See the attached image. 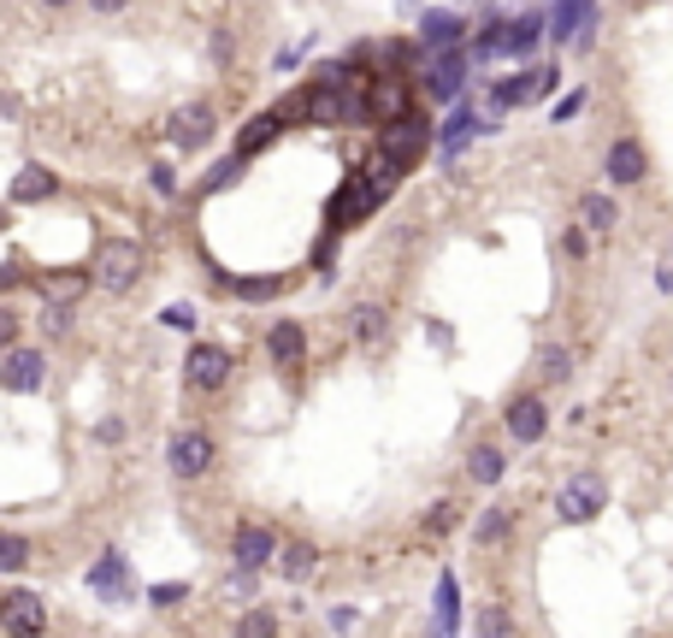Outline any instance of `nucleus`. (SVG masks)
<instances>
[{
	"mask_svg": "<svg viewBox=\"0 0 673 638\" xmlns=\"http://www.w3.org/2000/svg\"><path fill=\"white\" fill-rule=\"evenodd\" d=\"M137 279H142V243H130V237L95 243V260H90V284L95 290L125 296V290H137Z\"/></svg>",
	"mask_w": 673,
	"mask_h": 638,
	"instance_id": "1",
	"label": "nucleus"
},
{
	"mask_svg": "<svg viewBox=\"0 0 673 638\" xmlns=\"http://www.w3.org/2000/svg\"><path fill=\"white\" fill-rule=\"evenodd\" d=\"M603 503H609L603 473H574L562 491H555V515H562L567 527H585V520H597V515H603Z\"/></svg>",
	"mask_w": 673,
	"mask_h": 638,
	"instance_id": "2",
	"label": "nucleus"
},
{
	"mask_svg": "<svg viewBox=\"0 0 673 638\" xmlns=\"http://www.w3.org/2000/svg\"><path fill=\"white\" fill-rule=\"evenodd\" d=\"M0 385H7L12 397H36V390H48V355L24 350V343H7V355H0Z\"/></svg>",
	"mask_w": 673,
	"mask_h": 638,
	"instance_id": "3",
	"label": "nucleus"
},
{
	"mask_svg": "<svg viewBox=\"0 0 673 638\" xmlns=\"http://www.w3.org/2000/svg\"><path fill=\"white\" fill-rule=\"evenodd\" d=\"M426 142H432V125L420 119V113H402L397 125L378 130V154H385L390 166H414V160L426 154Z\"/></svg>",
	"mask_w": 673,
	"mask_h": 638,
	"instance_id": "4",
	"label": "nucleus"
},
{
	"mask_svg": "<svg viewBox=\"0 0 673 638\" xmlns=\"http://www.w3.org/2000/svg\"><path fill=\"white\" fill-rule=\"evenodd\" d=\"M213 456H219V444H213L201 426L178 432V438H172V449H166V461H172V473H178V478H208V473H213Z\"/></svg>",
	"mask_w": 673,
	"mask_h": 638,
	"instance_id": "5",
	"label": "nucleus"
},
{
	"mask_svg": "<svg viewBox=\"0 0 673 638\" xmlns=\"http://www.w3.org/2000/svg\"><path fill=\"white\" fill-rule=\"evenodd\" d=\"M0 627H7V638H42L48 633V603L36 591H7L0 598Z\"/></svg>",
	"mask_w": 673,
	"mask_h": 638,
	"instance_id": "6",
	"label": "nucleus"
},
{
	"mask_svg": "<svg viewBox=\"0 0 673 638\" xmlns=\"http://www.w3.org/2000/svg\"><path fill=\"white\" fill-rule=\"evenodd\" d=\"M231 350H219V343H196L189 350V361H184V379L196 385V390H225V379H231Z\"/></svg>",
	"mask_w": 673,
	"mask_h": 638,
	"instance_id": "7",
	"label": "nucleus"
},
{
	"mask_svg": "<svg viewBox=\"0 0 673 638\" xmlns=\"http://www.w3.org/2000/svg\"><path fill=\"white\" fill-rule=\"evenodd\" d=\"M213 107L208 101H189V107L172 113V149H184V154H196V149H208L213 142Z\"/></svg>",
	"mask_w": 673,
	"mask_h": 638,
	"instance_id": "8",
	"label": "nucleus"
},
{
	"mask_svg": "<svg viewBox=\"0 0 673 638\" xmlns=\"http://www.w3.org/2000/svg\"><path fill=\"white\" fill-rule=\"evenodd\" d=\"M272 556H284V550H278V532H272V527H237V532H231V562H237V568L260 574Z\"/></svg>",
	"mask_w": 673,
	"mask_h": 638,
	"instance_id": "9",
	"label": "nucleus"
},
{
	"mask_svg": "<svg viewBox=\"0 0 673 638\" xmlns=\"http://www.w3.org/2000/svg\"><path fill=\"white\" fill-rule=\"evenodd\" d=\"M503 426H508V438L515 444H538L550 432V409H544V397H515L503 409Z\"/></svg>",
	"mask_w": 673,
	"mask_h": 638,
	"instance_id": "10",
	"label": "nucleus"
},
{
	"mask_svg": "<svg viewBox=\"0 0 673 638\" xmlns=\"http://www.w3.org/2000/svg\"><path fill=\"white\" fill-rule=\"evenodd\" d=\"M603 172L626 190V184H644V172H650V154H644L638 137H614L609 154H603Z\"/></svg>",
	"mask_w": 673,
	"mask_h": 638,
	"instance_id": "11",
	"label": "nucleus"
},
{
	"mask_svg": "<svg viewBox=\"0 0 673 638\" xmlns=\"http://www.w3.org/2000/svg\"><path fill=\"white\" fill-rule=\"evenodd\" d=\"M461 83H467V54H461V48L432 54V71H426L432 101H456V95H461Z\"/></svg>",
	"mask_w": 673,
	"mask_h": 638,
	"instance_id": "12",
	"label": "nucleus"
},
{
	"mask_svg": "<svg viewBox=\"0 0 673 638\" xmlns=\"http://www.w3.org/2000/svg\"><path fill=\"white\" fill-rule=\"evenodd\" d=\"M267 355H272V367H302L307 361V331L296 326V319H278V326L267 331Z\"/></svg>",
	"mask_w": 673,
	"mask_h": 638,
	"instance_id": "13",
	"label": "nucleus"
},
{
	"mask_svg": "<svg viewBox=\"0 0 673 638\" xmlns=\"http://www.w3.org/2000/svg\"><path fill=\"white\" fill-rule=\"evenodd\" d=\"M90 591H95V598H113V603L130 598V568H125L119 550H107V556H101L95 568H90Z\"/></svg>",
	"mask_w": 673,
	"mask_h": 638,
	"instance_id": "14",
	"label": "nucleus"
},
{
	"mask_svg": "<svg viewBox=\"0 0 673 638\" xmlns=\"http://www.w3.org/2000/svg\"><path fill=\"white\" fill-rule=\"evenodd\" d=\"M60 190V178H54L48 166H24L19 178H12V208H31V201H48Z\"/></svg>",
	"mask_w": 673,
	"mask_h": 638,
	"instance_id": "15",
	"label": "nucleus"
},
{
	"mask_svg": "<svg viewBox=\"0 0 673 638\" xmlns=\"http://www.w3.org/2000/svg\"><path fill=\"white\" fill-rule=\"evenodd\" d=\"M402 107H408V95H402V83H397V78L367 83V113H373V119L397 125V119H402Z\"/></svg>",
	"mask_w": 673,
	"mask_h": 638,
	"instance_id": "16",
	"label": "nucleus"
},
{
	"mask_svg": "<svg viewBox=\"0 0 673 638\" xmlns=\"http://www.w3.org/2000/svg\"><path fill=\"white\" fill-rule=\"evenodd\" d=\"M538 36H544V19H538V12H526V19L503 24V54H515V60H526V54L538 48Z\"/></svg>",
	"mask_w": 673,
	"mask_h": 638,
	"instance_id": "17",
	"label": "nucleus"
},
{
	"mask_svg": "<svg viewBox=\"0 0 673 638\" xmlns=\"http://www.w3.org/2000/svg\"><path fill=\"white\" fill-rule=\"evenodd\" d=\"M508 532H515V509H508V503H491V509L473 520V544H485V550L503 544Z\"/></svg>",
	"mask_w": 673,
	"mask_h": 638,
	"instance_id": "18",
	"label": "nucleus"
},
{
	"mask_svg": "<svg viewBox=\"0 0 673 638\" xmlns=\"http://www.w3.org/2000/svg\"><path fill=\"white\" fill-rule=\"evenodd\" d=\"M456 36H461V19H456V12H426V19H420V42H426L432 54L456 48Z\"/></svg>",
	"mask_w": 673,
	"mask_h": 638,
	"instance_id": "19",
	"label": "nucleus"
},
{
	"mask_svg": "<svg viewBox=\"0 0 673 638\" xmlns=\"http://www.w3.org/2000/svg\"><path fill=\"white\" fill-rule=\"evenodd\" d=\"M579 225H585V231H614V225H621V208H614V196H603V190L579 196Z\"/></svg>",
	"mask_w": 673,
	"mask_h": 638,
	"instance_id": "20",
	"label": "nucleus"
},
{
	"mask_svg": "<svg viewBox=\"0 0 673 638\" xmlns=\"http://www.w3.org/2000/svg\"><path fill=\"white\" fill-rule=\"evenodd\" d=\"M349 319H355V343H367V350H373V343H385V331H390V308H378V302H361V308L349 314Z\"/></svg>",
	"mask_w": 673,
	"mask_h": 638,
	"instance_id": "21",
	"label": "nucleus"
},
{
	"mask_svg": "<svg viewBox=\"0 0 673 638\" xmlns=\"http://www.w3.org/2000/svg\"><path fill=\"white\" fill-rule=\"evenodd\" d=\"M503 449L496 444H473V456H467V478H473V485H496V478H503Z\"/></svg>",
	"mask_w": 673,
	"mask_h": 638,
	"instance_id": "22",
	"label": "nucleus"
},
{
	"mask_svg": "<svg viewBox=\"0 0 673 638\" xmlns=\"http://www.w3.org/2000/svg\"><path fill=\"white\" fill-rule=\"evenodd\" d=\"M461 627V591H456V579H437V638H456Z\"/></svg>",
	"mask_w": 673,
	"mask_h": 638,
	"instance_id": "23",
	"label": "nucleus"
},
{
	"mask_svg": "<svg viewBox=\"0 0 673 638\" xmlns=\"http://www.w3.org/2000/svg\"><path fill=\"white\" fill-rule=\"evenodd\" d=\"M532 95H544V71H520V78L496 83V107H515V101H532Z\"/></svg>",
	"mask_w": 673,
	"mask_h": 638,
	"instance_id": "24",
	"label": "nucleus"
},
{
	"mask_svg": "<svg viewBox=\"0 0 673 638\" xmlns=\"http://www.w3.org/2000/svg\"><path fill=\"white\" fill-rule=\"evenodd\" d=\"M585 12H591V0H562V7H555V19H550V36L555 42L579 36L585 31Z\"/></svg>",
	"mask_w": 673,
	"mask_h": 638,
	"instance_id": "25",
	"label": "nucleus"
},
{
	"mask_svg": "<svg viewBox=\"0 0 673 638\" xmlns=\"http://www.w3.org/2000/svg\"><path fill=\"white\" fill-rule=\"evenodd\" d=\"M231 633H237V638H278V615L267 603H255V609H243V615H237V627H231Z\"/></svg>",
	"mask_w": 673,
	"mask_h": 638,
	"instance_id": "26",
	"label": "nucleus"
},
{
	"mask_svg": "<svg viewBox=\"0 0 673 638\" xmlns=\"http://www.w3.org/2000/svg\"><path fill=\"white\" fill-rule=\"evenodd\" d=\"M567 373H574V355H567L562 343H544V350H538V379H544V385H562Z\"/></svg>",
	"mask_w": 673,
	"mask_h": 638,
	"instance_id": "27",
	"label": "nucleus"
},
{
	"mask_svg": "<svg viewBox=\"0 0 673 638\" xmlns=\"http://www.w3.org/2000/svg\"><path fill=\"white\" fill-rule=\"evenodd\" d=\"M278 568H284V579H307V574L319 568V550H314V544H284Z\"/></svg>",
	"mask_w": 673,
	"mask_h": 638,
	"instance_id": "28",
	"label": "nucleus"
},
{
	"mask_svg": "<svg viewBox=\"0 0 673 638\" xmlns=\"http://www.w3.org/2000/svg\"><path fill=\"white\" fill-rule=\"evenodd\" d=\"M479 130H485V125H479V113H473V107H461L456 119H449V130H444V149L456 154V149H461L467 137H479Z\"/></svg>",
	"mask_w": 673,
	"mask_h": 638,
	"instance_id": "29",
	"label": "nucleus"
},
{
	"mask_svg": "<svg viewBox=\"0 0 673 638\" xmlns=\"http://www.w3.org/2000/svg\"><path fill=\"white\" fill-rule=\"evenodd\" d=\"M515 627H508V609L503 603H485L479 609V638H508Z\"/></svg>",
	"mask_w": 673,
	"mask_h": 638,
	"instance_id": "30",
	"label": "nucleus"
},
{
	"mask_svg": "<svg viewBox=\"0 0 673 638\" xmlns=\"http://www.w3.org/2000/svg\"><path fill=\"white\" fill-rule=\"evenodd\" d=\"M24 562H31V544H24L19 532H7V539H0V568H7V574H19Z\"/></svg>",
	"mask_w": 673,
	"mask_h": 638,
	"instance_id": "31",
	"label": "nucleus"
},
{
	"mask_svg": "<svg viewBox=\"0 0 673 638\" xmlns=\"http://www.w3.org/2000/svg\"><path fill=\"white\" fill-rule=\"evenodd\" d=\"M184 598H189V586H178V579H172V586H154V591H149V603H154V609H178Z\"/></svg>",
	"mask_w": 673,
	"mask_h": 638,
	"instance_id": "32",
	"label": "nucleus"
},
{
	"mask_svg": "<svg viewBox=\"0 0 673 638\" xmlns=\"http://www.w3.org/2000/svg\"><path fill=\"white\" fill-rule=\"evenodd\" d=\"M225 598H231V603H237V598L248 603V598H255V574H248V568H237V574L225 579Z\"/></svg>",
	"mask_w": 673,
	"mask_h": 638,
	"instance_id": "33",
	"label": "nucleus"
},
{
	"mask_svg": "<svg viewBox=\"0 0 673 638\" xmlns=\"http://www.w3.org/2000/svg\"><path fill=\"white\" fill-rule=\"evenodd\" d=\"M160 319H166L172 331H189V326H196V308H184V302H178V308H166Z\"/></svg>",
	"mask_w": 673,
	"mask_h": 638,
	"instance_id": "34",
	"label": "nucleus"
},
{
	"mask_svg": "<svg viewBox=\"0 0 673 638\" xmlns=\"http://www.w3.org/2000/svg\"><path fill=\"white\" fill-rule=\"evenodd\" d=\"M149 178H154V190H160V196H172V190H178V178H172V166H154Z\"/></svg>",
	"mask_w": 673,
	"mask_h": 638,
	"instance_id": "35",
	"label": "nucleus"
},
{
	"mask_svg": "<svg viewBox=\"0 0 673 638\" xmlns=\"http://www.w3.org/2000/svg\"><path fill=\"white\" fill-rule=\"evenodd\" d=\"M42 326H48V331H54V338H60V331L71 326V314H66V308H48V314H42Z\"/></svg>",
	"mask_w": 673,
	"mask_h": 638,
	"instance_id": "36",
	"label": "nucleus"
},
{
	"mask_svg": "<svg viewBox=\"0 0 673 638\" xmlns=\"http://www.w3.org/2000/svg\"><path fill=\"white\" fill-rule=\"evenodd\" d=\"M449 520H456V503H437V515H432V532H444Z\"/></svg>",
	"mask_w": 673,
	"mask_h": 638,
	"instance_id": "37",
	"label": "nucleus"
},
{
	"mask_svg": "<svg viewBox=\"0 0 673 638\" xmlns=\"http://www.w3.org/2000/svg\"><path fill=\"white\" fill-rule=\"evenodd\" d=\"M656 290H673V260H662V267H656Z\"/></svg>",
	"mask_w": 673,
	"mask_h": 638,
	"instance_id": "38",
	"label": "nucleus"
},
{
	"mask_svg": "<svg viewBox=\"0 0 673 638\" xmlns=\"http://www.w3.org/2000/svg\"><path fill=\"white\" fill-rule=\"evenodd\" d=\"M90 7H95V12H125L130 0H90Z\"/></svg>",
	"mask_w": 673,
	"mask_h": 638,
	"instance_id": "39",
	"label": "nucleus"
},
{
	"mask_svg": "<svg viewBox=\"0 0 673 638\" xmlns=\"http://www.w3.org/2000/svg\"><path fill=\"white\" fill-rule=\"evenodd\" d=\"M42 7H54V12H60V7H71V0H42Z\"/></svg>",
	"mask_w": 673,
	"mask_h": 638,
	"instance_id": "40",
	"label": "nucleus"
}]
</instances>
